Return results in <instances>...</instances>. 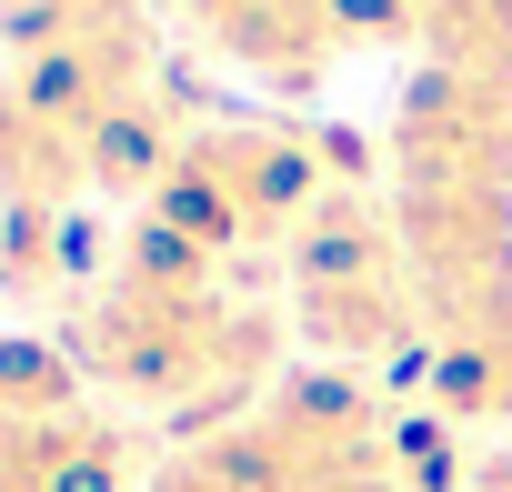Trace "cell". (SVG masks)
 <instances>
[{
  "mask_svg": "<svg viewBox=\"0 0 512 492\" xmlns=\"http://www.w3.org/2000/svg\"><path fill=\"white\" fill-rule=\"evenodd\" d=\"M71 362L111 402L171 422L181 442H201V432H221L241 412H262L272 362H282V312L241 302L201 241H181L171 221L141 211L111 241V272L81 292Z\"/></svg>",
  "mask_w": 512,
  "mask_h": 492,
  "instance_id": "6da1fadb",
  "label": "cell"
},
{
  "mask_svg": "<svg viewBox=\"0 0 512 492\" xmlns=\"http://www.w3.org/2000/svg\"><path fill=\"white\" fill-rule=\"evenodd\" d=\"M372 151L342 131H302V121H201L181 141V161L151 191V221H171L181 241H201L211 262L231 252H292V231L332 201L362 191Z\"/></svg>",
  "mask_w": 512,
  "mask_h": 492,
  "instance_id": "7a4b0ae2",
  "label": "cell"
},
{
  "mask_svg": "<svg viewBox=\"0 0 512 492\" xmlns=\"http://www.w3.org/2000/svg\"><path fill=\"white\" fill-rule=\"evenodd\" d=\"M292 332L332 362V372H382V362H432V312L422 282L402 262V231L382 211V191H332L302 231H292Z\"/></svg>",
  "mask_w": 512,
  "mask_h": 492,
  "instance_id": "3957f363",
  "label": "cell"
},
{
  "mask_svg": "<svg viewBox=\"0 0 512 492\" xmlns=\"http://www.w3.org/2000/svg\"><path fill=\"white\" fill-rule=\"evenodd\" d=\"M0 51H11L0 81L71 131H91L101 111L161 81L151 0H0Z\"/></svg>",
  "mask_w": 512,
  "mask_h": 492,
  "instance_id": "277c9868",
  "label": "cell"
},
{
  "mask_svg": "<svg viewBox=\"0 0 512 492\" xmlns=\"http://www.w3.org/2000/svg\"><path fill=\"white\" fill-rule=\"evenodd\" d=\"M392 191H512V81L412 71L392 101Z\"/></svg>",
  "mask_w": 512,
  "mask_h": 492,
  "instance_id": "5b68a950",
  "label": "cell"
},
{
  "mask_svg": "<svg viewBox=\"0 0 512 492\" xmlns=\"http://www.w3.org/2000/svg\"><path fill=\"white\" fill-rule=\"evenodd\" d=\"M151 442L121 412H31L0 422V492H141Z\"/></svg>",
  "mask_w": 512,
  "mask_h": 492,
  "instance_id": "8992f818",
  "label": "cell"
},
{
  "mask_svg": "<svg viewBox=\"0 0 512 492\" xmlns=\"http://www.w3.org/2000/svg\"><path fill=\"white\" fill-rule=\"evenodd\" d=\"M181 11L211 31V51L272 91H312L342 51H352V21L342 0H181Z\"/></svg>",
  "mask_w": 512,
  "mask_h": 492,
  "instance_id": "52a82bcc",
  "label": "cell"
},
{
  "mask_svg": "<svg viewBox=\"0 0 512 492\" xmlns=\"http://www.w3.org/2000/svg\"><path fill=\"white\" fill-rule=\"evenodd\" d=\"M91 201V131L31 111L0 81V211H81Z\"/></svg>",
  "mask_w": 512,
  "mask_h": 492,
  "instance_id": "ba28073f",
  "label": "cell"
},
{
  "mask_svg": "<svg viewBox=\"0 0 512 492\" xmlns=\"http://www.w3.org/2000/svg\"><path fill=\"white\" fill-rule=\"evenodd\" d=\"M402 11H412V51L432 71L512 81V0H402Z\"/></svg>",
  "mask_w": 512,
  "mask_h": 492,
  "instance_id": "9c48e42d",
  "label": "cell"
},
{
  "mask_svg": "<svg viewBox=\"0 0 512 492\" xmlns=\"http://www.w3.org/2000/svg\"><path fill=\"white\" fill-rule=\"evenodd\" d=\"M422 372H432V412L452 432H512V332L502 342H442Z\"/></svg>",
  "mask_w": 512,
  "mask_h": 492,
  "instance_id": "30bf717a",
  "label": "cell"
},
{
  "mask_svg": "<svg viewBox=\"0 0 512 492\" xmlns=\"http://www.w3.org/2000/svg\"><path fill=\"white\" fill-rule=\"evenodd\" d=\"M141 492H282V482H272V452H262V432H251V412H241V422L161 452Z\"/></svg>",
  "mask_w": 512,
  "mask_h": 492,
  "instance_id": "8fae6325",
  "label": "cell"
},
{
  "mask_svg": "<svg viewBox=\"0 0 512 492\" xmlns=\"http://www.w3.org/2000/svg\"><path fill=\"white\" fill-rule=\"evenodd\" d=\"M81 221L71 211H0V292H71Z\"/></svg>",
  "mask_w": 512,
  "mask_h": 492,
  "instance_id": "7c38bea8",
  "label": "cell"
},
{
  "mask_svg": "<svg viewBox=\"0 0 512 492\" xmlns=\"http://www.w3.org/2000/svg\"><path fill=\"white\" fill-rule=\"evenodd\" d=\"M81 362L71 342H41V332H0V422H31V412H81Z\"/></svg>",
  "mask_w": 512,
  "mask_h": 492,
  "instance_id": "4fadbf2b",
  "label": "cell"
},
{
  "mask_svg": "<svg viewBox=\"0 0 512 492\" xmlns=\"http://www.w3.org/2000/svg\"><path fill=\"white\" fill-rule=\"evenodd\" d=\"M472 492H512V452H492V462L472 472Z\"/></svg>",
  "mask_w": 512,
  "mask_h": 492,
  "instance_id": "5bb4252c",
  "label": "cell"
}]
</instances>
